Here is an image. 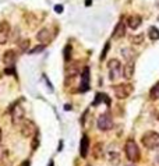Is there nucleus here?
<instances>
[{
    "instance_id": "nucleus-33",
    "label": "nucleus",
    "mask_w": 159,
    "mask_h": 166,
    "mask_svg": "<svg viewBox=\"0 0 159 166\" xmlns=\"http://www.w3.org/2000/svg\"><path fill=\"white\" fill-rule=\"evenodd\" d=\"M156 162H158V165H159V155L156 156Z\"/></svg>"
},
{
    "instance_id": "nucleus-29",
    "label": "nucleus",
    "mask_w": 159,
    "mask_h": 166,
    "mask_svg": "<svg viewBox=\"0 0 159 166\" xmlns=\"http://www.w3.org/2000/svg\"><path fill=\"white\" fill-rule=\"evenodd\" d=\"M55 11H56V13H59V14L63 13V6H61V4H56V6H55Z\"/></svg>"
},
{
    "instance_id": "nucleus-19",
    "label": "nucleus",
    "mask_w": 159,
    "mask_h": 166,
    "mask_svg": "<svg viewBox=\"0 0 159 166\" xmlns=\"http://www.w3.org/2000/svg\"><path fill=\"white\" fill-rule=\"evenodd\" d=\"M120 53L123 55V57H124L127 62H129V60H134V57H135V50H134L133 47H123L120 50Z\"/></svg>"
},
{
    "instance_id": "nucleus-37",
    "label": "nucleus",
    "mask_w": 159,
    "mask_h": 166,
    "mask_svg": "<svg viewBox=\"0 0 159 166\" xmlns=\"http://www.w3.org/2000/svg\"><path fill=\"white\" fill-rule=\"evenodd\" d=\"M87 166H91V165H87Z\"/></svg>"
},
{
    "instance_id": "nucleus-9",
    "label": "nucleus",
    "mask_w": 159,
    "mask_h": 166,
    "mask_svg": "<svg viewBox=\"0 0 159 166\" xmlns=\"http://www.w3.org/2000/svg\"><path fill=\"white\" fill-rule=\"evenodd\" d=\"M89 67H84L81 73V81H80V92H87L89 90Z\"/></svg>"
},
{
    "instance_id": "nucleus-32",
    "label": "nucleus",
    "mask_w": 159,
    "mask_h": 166,
    "mask_svg": "<svg viewBox=\"0 0 159 166\" xmlns=\"http://www.w3.org/2000/svg\"><path fill=\"white\" fill-rule=\"evenodd\" d=\"M1 137H3V133H1V128H0V141H1Z\"/></svg>"
},
{
    "instance_id": "nucleus-36",
    "label": "nucleus",
    "mask_w": 159,
    "mask_h": 166,
    "mask_svg": "<svg viewBox=\"0 0 159 166\" xmlns=\"http://www.w3.org/2000/svg\"><path fill=\"white\" fill-rule=\"evenodd\" d=\"M158 122H159V115H158Z\"/></svg>"
},
{
    "instance_id": "nucleus-13",
    "label": "nucleus",
    "mask_w": 159,
    "mask_h": 166,
    "mask_svg": "<svg viewBox=\"0 0 159 166\" xmlns=\"http://www.w3.org/2000/svg\"><path fill=\"white\" fill-rule=\"evenodd\" d=\"M134 71H135V62L134 60H129L124 64V67H123V77L126 80H131L134 76Z\"/></svg>"
},
{
    "instance_id": "nucleus-34",
    "label": "nucleus",
    "mask_w": 159,
    "mask_h": 166,
    "mask_svg": "<svg viewBox=\"0 0 159 166\" xmlns=\"http://www.w3.org/2000/svg\"><path fill=\"white\" fill-rule=\"evenodd\" d=\"M49 166H53V161H50V163H49Z\"/></svg>"
},
{
    "instance_id": "nucleus-7",
    "label": "nucleus",
    "mask_w": 159,
    "mask_h": 166,
    "mask_svg": "<svg viewBox=\"0 0 159 166\" xmlns=\"http://www.w3.org/2000/svg\"><path fill=\"white\" fill-rule=\"evenodd\" d=\"M24 116H25V110L22 107L21 103H16L11 109V122L16 126H20V124L24 122Z\"/></svg>"
},
{
    "instance_id": "nucleus-3",
    "label": "nucleus",
    "mask_w": 159,
    "mask_h": 166,
    "mask_svg": "<svg viewBox=\"0 0 159 166\" xmlns=\"http://www.w3.org/2000/svg\"><path fill=\"white\" fill-rule=\"evenodd\" d=\"M141 142L142 145L148 149H156L159 147V133L158 131H146L142 134L141 137Z\"/></svg>"
},
{
    "instance_id": "nucleus-24",
    "label": "nucleus",
    "mask_w": 159,
    "mask_h": 166,
    "mask_svg": "<svg viewBox=\"0 0 159 166\" xmlns=\"http://www.w3.org/2000/svg\"><path fill=\"white\" fill-rule=\"evenodd\" d=\"M105 98V94H102V92H98L96 94V96H95V99H94V106H98L99 103H102V99Z\"/></svg>"
},
{
    "instance_id": "nucleus-14",
    "label": "nucleus",
    "mask_w": 159,
    "mask_h": 166,
    "mask_svg": "<svg viewBox=\"0 0 159 166\" xmlns=\"http://www.w3.org/2000/svg\"><path fill=\"white\" fill-rule=\"evenodd\" d=\"M126 24L123 20H120V21L117 22V25L115 27V30H113V38L115 39H120V38H123L126 35Z\"/></svg>"
},
{
    "instance_id": "nucleus-17",
    "label": "nucleus",
    "mask_w": 159,
    "mask_h": 166,
    "mask_svg": "<svg viewBox=\"0 0 159 166\" xmlns=\"http://www.w3.org/2000/svg\"><path fill=\"white\" fill-rule=\"evenodd\" d=\"M103 153H105V151H103V144L102 142H96V144L94 145V148H92V156H94L95 159H102Z\"/></svg>"
},
{
    "instance_id": "nucleus-1",
    "label": "nucleus",
    "mask_w": 159,
    "mask_h": 166,
    "mask_svg": "<svg viewBox=\"0 0 159 166\" xmlns=\"http://www.w3.org/2000/svg\"><path fill=\"white\" fill-rule=\"evenodd\" d=\"M124 152L126 156L130 162H138L140 158H141V152H140V148H138L137 142L134 138H129L124 144Z\"/></svg>"
},
{
    "instance_id": "nucleus-31",
    "label": "nucleus",
    "mask_w": 159,
    "mask_h": 166,
    "mask_svg": "<svg viewBox=\"0 0 159 166\" xmlns=\"http://www.w3.org/2000/svg\"><path fill=\"white\" fill-rule=\"evenodd\" d=\"M22 166H30V162L25 161V163H22Z\"/></svg>"
},
{
    "instance_id": "nucleus-11",
    "label": "nucleus",
    "mask_w": 159,
    "mask_h": 166,
    "mask_svg": "<svg viewBox=\"0 0 159 166\" xmlns=\"http://www.w3.org/2000/svg\"><path fill=\"white\" fill-rule=\"evenodd\" d=\"M80 74V63L78 62H73V63H69L67 68H66V80H71L74 77H77Z\"/></svg>"
},
{
    "instance_id": "nucleus-35",
    "label": "nucleus",
    "mask_w": 159,
    "mask_h": 166,
    "mask_svg": "<svg viewBox=\"0 0 159 166\" xmlns=\"http://www.w3.org/2000/svg\"><path fill=\"white\" fill-rule=\"evenodd\" d=\"M127 166H135V165H133V163H130V165H127Z\"/></svg>"
},
{
    "instance_id": "nucleus-2",
    "label": "nucleus",
    "mask_w": 159,
    "mask_h": 166,
    "mask_svg": "<svg viewBox=\"0 0 159 166\" xmlns=\"http://www.w3.org/2000/svg\"><path fill=\"white\" fill-rule=\"evenodd\" d=\"M112 90H113L115 96H116L117 99L123 101V99H127L130 95L133 94L134 87H133V84H130V82H121V84H116V85H113Z\"/></svg>"
},
{
    "instance_id": "nucleus-22",
    "label": "nucleus",
    "mask_w": 159,
    "mask_h": 166,
    "mask_svg": "<svg viewBox=\"0 0 159 166\" xmlns=\"http://www.w3.org/2000/svg\"><path fill=\"white\" fill-rule=\"evenodd\" d=\"M149 96H151V99H158L159 98V81H158V84H155V85L151 88Z\"/></svg>"
},
{
    "instance_id": "nucleus-25",
    "label": "nucleus",
    "mask_w": 159,
    "mask_h": 166,
    "mask_svg": "<svg viewBox=\"0 0 159 166\" xmlns=\"http://www.w3.org/2000/svg\"><path fill=\"white\" fill-rule=\"evenodd\" d=\"M64 60H67V62L71 60V46L70 45L64 46Z\"/></svg>"
},
{
    "instance_id": "nucleus-4",
    "label": "nucleus",
    "mask_w": 159,
    "mask_h": 166,
    "mask_svg": "<svg viewBox=\"0 0 159 166\" xmlns=\"http://www.w3.org/2000/svg\"><path fill=\"white\" fill-rule=\"evenodd\" d=\"M108 68H109V80L110 81H116L120 77H123V67H121V63L119 59L109 60Z\"/></svg>"
},
{
    "instance_id": "nucleus-15",
    "label": "nucleus",
    "mask_w": 159,
    "mask_h": 166,
    "mask_svg": "<svg viewBox=\"0 0 159 166\" xmlns=\"http://www.w3.org/2000/svg\"><path fill=\"white\" fill-rule=\"evenodd\" d=\"M142 22V18L138 16V14H133V16H130L129 18H127V21H126V24L131 28V30H137L138 27L141 25Z\"/></svg>"
},
{
    "instance_id": "nucleus-23",
    "label": "nucleus",
    "mask_w": 159,
    "mask_h": 166,
    "mask_svg": "<svg viewBox=\"0 0 159 166\" xmlns=\"http://www.w3.org/2000/svg\"><path fill=\"white\" fill-rule=\"evenodd\" d=\"M30 39H22L21 42H20V50L24 53V52H28L30 49Z\"/></svg>"
},
{
    "instance_id": "nucleus-6",
    "label": "nucleus",
    "mask_w": 159,
    "mask_h": 166,
    "mask_svg": "<svg viewBox=\"0 0 159 166\" xmlns=\"http://www.w3.org/2000/svg\"><path fill=\"white\" fill-rule=\"evenodd\" d=\"M20 131L24 138H31L36 131V124L31 119H24V122L20 124Z\"/></svg>"
},
{
    "instance_id": "nucleus-38",
    "label": "nucleus",
    "mask_w": 159,
    "mask_h": 166,
    "mask_svg": "<svg viewBox=\"0 0 159 166\" xmlns=\"http://www.w3.org/2000/svg\"><path fill=\"white\" fill-rule=\"evenodd\" d=\"M158 20H159V17H158Z\"/></svg>"
},
{
    "instance_id": "nucleus-30",
    "label": "nucleus",
    "mask_w": 159,
    "mask_h": 166,
    "mask_svg": "<svg viewBox=\"0 0 159 166\" xmlns=\"http://www.w3.org/2000/svg\"><path fill=\"white\" fill-rule=\"evenodd\" d=\"M91 3H92V0H87V1H85V4H87V6H89Z\"/></svg>"
},
{
    "instance_id": "nucleus-12",
    "label": "nucleus",
    "mask_w": 159,
    "mask_h": 166,
    "mask_svg": "<svg viewBox=\"0 0 159 166\" xmlns=\"http://www.w3.org/2000/svg\"><path fill=\"white\" fill-rule=\"evenodd\" d=\"M36 39H38V42L41 45H46L52 41V34L50 31L47 30V28H42L41 31H38V34H36Z\"/></svg>"
},
{
    "instance_id": "nucleus-28",
    "label": "nucleus",
    "mask_w": 159,
    "mask_h": 166,
    "mask_svg": "<svg viewBox=\"0 0 159 166\" xmlns=\"http://www.w3.org/2000/svg\"><path fill=\"white\" fill-rule=\"evenodd\" d=\"M6 155H7V149H6V147L0 145V161H3V159L6 158Z\"/></svg>"
},
{
    "instance_id": "nucleus-26",
    "label": "nucleus",
    "mask_w": 159,
    "mask_h": 166,
    "mask_svg": "<svg viewBox=\"0 0 159 166\" xmlns=\"http://www.w3.org/2000/svg\"><path fill=\"white\" fill-rule=\"evenodd\" d=\"M109 47H110V42H106L105 47H103V52L101 53V62H103V60L106 59V55H108V52H109Z\"/></svg>"
},
{
    "instance_id": "nucleus-21",
    "label": "nucleus",
    "mask_w": 159,
    "mask_h": 166,
    "mask_svg": "<svg viewBox=\"0 0 159 166\" xmlns=\"http://www.w3.org/2000/svg\"><path fill=\"white\" fill-rule=\"evenodd\" d=\"M148 36H149L151 41H158L159 39V30L156 27H151L148 30Z\"/></svg>"
},
{
    "instance_id": "nucleus-8",
    "label": "nucleus",
    "mask_w": 159,
    "mask_h": 166,
    "mask_svg": "<svg viewBox=\"0 0 159 166\" xmlns=\"http://www.w3.org/2000/svg\"><path fill=\"white\" fill-rule=\"evenodd\" d=\"M10 35H11V25L9 21H0V45H4L9 42Z\"/></svg>"
},
{
    "instance_id": "nucleus-20",
    "label": "nucleus",
    "mask_w": 159,
    "mask_h": 166,
    "mask_svg": "<svg viewBox=\"0 0 159 166\" xmlns=\"http://www.w3.org/2000/svg\"><path fill=\"white\" fill-rule=\"evenodd\" d=\"M130 43H133V45H141L144 42V34H138V35H131L129 38Z\"/></svg>"
},
{
    "instance_id": "nucleus-16",
    "label": "nucleus",
    "mask_w": 159,
    "mask_h": 166,
    "mask_svg": "<svg viewBox=\"0 0 159 166\" xmlns=\"http://www.w3.org/2000/svg\"><path fill=\"white\" fill-rule=\"evenodd\" d=\"M88 151H89V138L87 136H84L81 138V141H80V155L82 158H87Z\"/></svg>"
},
{
    "instance_id": "nucleus-18",
    "label": "nucleus",
    "mask_w": 159,
    "mask_h": 166,
    "mask_svg": "<svg viewBox=\"0 0 159 166\" xmlns=\"http://www.w3.org/2000/svg\"><path fill=\"white\" fill-rule=\"evenodd\" d=\"M108 159H109V163L113 166H117L120 165V153L116 152V151H110V152L108 153Z\"/></svg>"
},
{
    "instance_id": "nucleus-27",
    "label": "nucleus",
    "mask_w": 159,
    "mask_h": 166,
    "mask_svg": "<svg viewBox=\"0 0 159 166\" xmlns=\"http://www.w3.org/2000/svg\"><path fill=\"white\" fill-rule=\"evenodd\" d=\"M43 49H45V45H38V46H35L34 49H30V55H36V53H39V52H42Z\"/></svg>"
},
{
    "instance_id": "nucleus-10",
    "label": "nucleus",
    "mask_w": 159,
    "mask_h": 166,
    "mask_svg": "<svg viewBox=\"0 0 159 166\" xmlns=\"http://www.w3.org/2000/svg\"><path fill=\"white\" fill-rule=\"evenodd\" d=\"M16 59H17V53H16L13 49H9V50H6L4 53H3V57H1V60H3V64H4L6 67H11V66H14V63H16Z\"/></svg>"
},
{
    "instance_id": "nucleus-5",
    "label": "nucleus",
    "mask_w": 159,
    "mask_h": 166,
    "mask_svg": "<svg viewBox=\"0 0 159 166\" xmlns=\"http://www.w3.org/2000/svg\"><path fill=\"white\" fill-rule=\"evenodd\" d=\"M96 126L99 130L102 131H109L113 128V117L109 112H105L102 115H99L98 120H96Z\"/></svg>"
}]
</instances>
